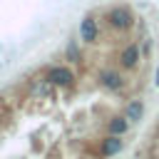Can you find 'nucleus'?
Listing matches in <instances>:
<instances>
[{
    "instance_id": "10",
    "label": "nucleus",
    "mask_w": 159,
    "mask_h": 159,
    "mask_svg": "<svg viewBox=\"0 0 159 159\" xmlns=\"http://www.w3.org/2000/svg\"><path fill=\"white\" fill-rule=\"evenodd\" d=\"M154 82H157V87H159V67H157V72H154Z\"/></svg>"
},
{
    "instance_id": "5",
    "label": "nucleus",
    "mask_w": 159,
    "mask_h": 159,
    "mask_svg": "<svg viewBox=\"0 0 159 159\" xmlns=\"http://www.w3.org/2000/svg\"><path fill=\"white\" fill-rule=\"evenodd\" d=\"M139 60H142V50H139L137 42L127 45V47L119 52V67H122V70H137Z\"/></svg>"
},
{
    "instance_id": "3",
    "label": "nucleus",
    "mask_w": 159,
    "mask_h": 159,
    "mask_svg": "<svg viewBox=\"0 0 159 159\" xmlns=\"http://www.w3.org/2000/svg\"><path fill=\"white\" fill-rule=\"evenodd\" d=\"M97 82H99V87H104L107 92H117V89L124 87V77H122V72H119V70H112V67L99 70Z\"/></svg>"
},
{
    "instance_id": "7",
    "label": "nucleus",
    "mask_w": 159,
    "mask_h": 159,
    "mask_svg": "<svg viewBox=\"0 0 159 159\" xmlns=\"http://www.w3.org/2000/svg\"><path fill=\"white\" fill-rule=\"evenodd\" d=\"M129 127H132V122H129L124 114H114V117H109V122H107V134H119V137H124V134L129 132Z\"/></svg>"
},
{
    "instance_id": "8",
    "label": "nucleus",
    "mask_w": 159,
    "mask_h": 159,
    "mask_svg": "<svg viewBox=\"0 0 159 159\" xmlns=\"http://www.w3.org/2000/svg\"><path fill=\"white\" fill-rule=\"evenodd\" d=\"M124 117H127L132 124L142 122V117H144V102H142V99H129L127 107H124Z\"/></svg>"
},
{
    "instance_id": "1",
    "label": "nucleus",
    "mask_w": 159,
    "mask_h": 159,
    "mask_svg": "<svg viewBox=\"0 0 159 159\" xmlns=\"http://www.w3.org/2000/svg\"><path fill=\"white\" fill-rule=\"evenodd\" d=\"M104 22L117 30V32H127L132 25H134V12L127 7V5H114L104 12Z\"/></svg>"
},
{
    "instance_id": "6",
    "label": "nucleus",
    "mask_w": 159,
    "mask_h": 159,
    "mask_svg": "<svg viewBox=\"0 0 159 159\" xmlns=\"http://www.w3.org/2000/svg\"><path fill=\"white\" fill-rule=\"evenodd\" d=\"M122 149H124V142H122L119 134H107V137L99 142V157H102V159H109V157L119 154Z\"/></svg>"
},
{
    "instance_id": "9",
    "label": "nucleus",
    "mask_w": 159,
    "mask_h": 159,
    "mask_svg": "<svg viewBox=\"0 0 159 159\" xmlns=\"http://www.w3.org/2000/svg\"><path fill=\"white\" fill-rule=\"evenodd\" d=\"M67 57H70V62H80V60H82V55H80V50H77L75 42L67 45Z\"/></svg>"
},
{
    "instance_id": "2",
    "label": "nucleus",
    "mask_w": 159,
    "mask_h": 159,
    "mask_svg": "<svg viewBox=\"0 0 159 159\" xmlns=\"http://www.w3.org/2000/svg\"><path fill=\"white\" fill-rule=\"evenodd\" d=\"M45 80H47L52 87H72L77 77H75V72H72L70 67H65V65H55V67L47 70Z\"/></svg>"
},
{
    "instance_id": "4",
    "label": "nucleus",
    "mask_w": 159,
    "mask_h": 159,
    "mask_svg": "<svg viewBox=\"0 0 159 159\" xmlns=\"http://www.w3.org/2000/svg\"><path fill=\"white\" fill-rule=\"evenodd\" d=\"M80 40L87 42V45H94L99 40V25L94 20V15H84L82 22H80Z\"/></svg>"
}]
</instances>
